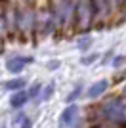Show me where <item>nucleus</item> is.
<instances>
[{
  "label": "nucleus",
  "instance_id": "f03ea898",
  "mask_svg": "<svg viewBox=\"0 0 126 128\" xmlns=\"http://www.w3.org/2000/svg\"><path fill=\"white\" fill-rule=\"evenodd\" d=\"M76 113H78V107L76 105H69L67 109L61 113V117H59V128H69L71 126V124L74 122Z\"/></svg>",
  "mask_w": 126,
  "mask_h": 128
},
{
  "label": "nucleus",
  "instance_id": "423d86ee",
  "mask_svg": "<svg viewBox=\"0 0 126 128\" xmlns=\"http://www.w3.org/2000/svg\"><path fill=\"white\" fill-rule=\"evenodd\" d=\"M23 86H25V80L23 78H14V80H8V82L4 84V88L6 90H17L19 92Z\"/></svg>",
  "mask_w": 126,
  "mask_h": 128
},
{
  "label": "nucleus",
  "instance_id": "9d476101",
  "mask_svg": "<svg viewBox=\"0 0 126 128\" xmlns=\"http://www.w3.org/2000/svg\"><path fill=\"white\" fill-rule=\"evenodd\" d=\"M38 92H40V84H34V86L31 88V90L27 92V96H29V98H34V96L38 94Z\"/></svg>",
  "mask_w": 126,
  "mask_h": 128
},
{
  "label": "nucleus",
  "instance_id": "39448f33",
  "mask_svg": "<svg viewBox=\"0 0 126 128\" xmlns=\"http://www.w3.org/2000/svg\"><path fill=\"white\" fill-rule=\"evenodd\" d=\"M107 86H109L107 80H100V82H96V84L88 90V98H100L101 94L107 90Z\"/></svg>",
  "mask_w": 126,
  "mask_h": 128
},
{
  "label": "nucleus",
  "instance_id": "f8f14e48",
  "mask_svg": "<svg viewBox=\"0 0 126 128\" xmlns=\"http://www.w3.org/2000/svg\"><path fill=\"white\" fill-rule=\"evenodd\" d=\"M21 128H32V122L29 117H23V120H21Z\"/></svg>",
  "mask_w": 126,
  "mask_h": 128
},
{
  "label": "nucleus",
  "instance_id": "ddd939ff",
  "mask_svg": "<svg viewBox=\"0 0 126 128\" xmlns=\"http://www.w3.org/2000/svg\"><path fill=\"white\" fill-rule=\"evenodd\" d=\"M124 96H126V88H124Z\"/></svg>",
  "mask_w": 126,
  "mask_h": 128
},
{
  "label": "nucleus",
  "instance_id": "f257e3e1",
  "mask_svg": "<svg viewBox=\"0 0 126 128\" xmlns=\"http://www.w3.org/2000/svg\"><path fill=\"white\" fill-rule=\"evenodd\" d=\"M103 113L107 118H113V120H124L126 118V107L120 102H109L105 103Z\"/></svg>",
  "mask_w": 126,
  "mask_h": 128
},
{
  "label": "nucleus",
  "instance_id": "0eeeda50",
  "mask_svg": "<svg viewBox=\"0 0 126 128\" xmlns=\"http://www.w3.org/2000/svg\"><path fill=\"white\" fill-rule=\"evenodd\" d=\"M80 92H82V86H76V88H74V90H73V92H71V94L67 96V103L74 102V100H76V98L80 96Z\"/></svg>",
  "mask_w": 126,
  "mask_h": 128
},
{
  "label": "nucleus",
  "instance_id": "7ed1b4c3",
  "mask_svg": "<svg viewBox=\"0 0 126 128\" xmlns=\"http://www.w3.org/2000/svg\"><path fill=\"white\" fill-rule=\"evenodd\" d=\"M32 61V58H12L6 61V69L10 71V73H19V71H23V67L25 65H29Z\"/></svg>",
  "mask_w": 126,
  "mask_h": 128
},
{
  "label": "nucleus",
  "instance_id": "9b49d317",
  "mask_svg": "<svg viewBox=\"0 0 126 128\" xmlns=\"http://www.w3.org/2000/svg\"><path fill=\"white\" fill-rule=\"evenodd\" d=\"M52 94H54V84H48V88L44 90V94H42V100H48Z\"/></svg>",
  "mask_w": 126,
  "mask_h": 128
},
{
  "label": "nucleus",
  "instance_id": "6e6552de",
  "mask_svg": "<svg viewBox=\"0 0 126 128\" xmlns=\"http://www.w3.org/2000/svg\"><path fill=\"white\" fill-rule=\"evenodd\" d=\"M92 44V40H90V36H84V38H80V42H78V48L80 50H86Z\"/></svg>",
  "mask_w": 126,
  "mask_h": 128
},
{
  "label": "nucleus",
  "instance_id": "20e7f679",
  "mask_svg": "<svg viewBox=\"0 0 126 128\" xmlns=\"http://www.w3.org/2000/svg\"><path fill=\"white\" fill-rule=\"evenodd\" d=\"M27 100H29V96H27V92H16L14 96H12V100H10V105L14 107V109H19V107H23L27 103Z\"/></svg>",
  "mask_w": 126,
  "mask_h": 128
},
{
  "label": "nucleus",
  "instance_id": "1a4fd4ad",
  "mask_svg": "<svg viewBox=\"0 0 126 128\" xmlns=\"http://www.w3.org/2000/svg\"><path fill=\"white\" fill-rule=\"evenodd\" d=\"M96 59H98V54H92V56H88V58H82L80 61H82L84 65H90V63H94Z\"/></svg>",
  "mask_w": 126,
  "mask_h": 128
}]
</instances>
